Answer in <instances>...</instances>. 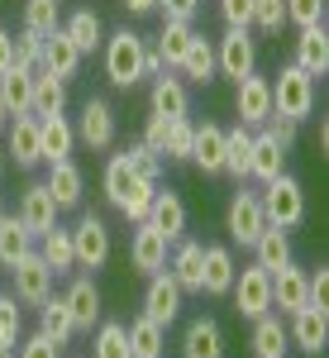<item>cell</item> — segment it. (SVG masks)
<instances>
[{
  "label": "cell",
  "mask_w": 329,
  "mask_h": 358,
  "mask_svg": "<svg viewBox=\"0 0 329 358\" xmlns=\"http://www.w3.org/2000/svg\"><path fill=\"white\" fill-rule=\"evenodd\" d=\"M0 215H5V206H0Z\"/></svg>",
  "instance_id": "be15d7a7"
},
{
  "label": "cell",
  "mask_w": 329,
  "mask_h": 358,
  "mask_svg": "<svg viewBox=\"0 0 329 358\" xmlns=\"http://www.w3.org/2000/svg\"><path fill=\"white\" fill-rule=\"evenodd\" d=\"M143 34L134 29H115L105 34V43H101V53H105V77L110 86H119V91H129V86L143 82Z\"/></svg>",
  "instance_id": "7a4b0ae2"
},
{
  "label": "cell",
  "mask_w": 329,
  "mask_h": 358,
  "mask_svg": "<svg viewBox=\"0 0 329 358\" xmlns=\"http://www.w3.org/2000/svg\"><path fill=\"white\" fill-rule=\"evenodd\" d=\"M10 277H15V301L20 306H43L48 296H53V268L38 258V248L29 253V258H20L15 268H10Z\"/></svg>",
  "instance_id": "9c48e42d"
},
{
  "label": "cell",
  "mask_w": 329,
  "mask_h": 358,
  "mask_svg": "<svg viewBox=\"0 0 329 358\" xmlns=\"http://www.w3.org/2000/svg\"><path fill=\"white\" fill-rule=\"evenodd\" d=\"M191 38H196V29L187 24V20H163V34H158L153 43H158V53H163L167 72L182 67V57H187V48H191Z\"/></svg>",
  "instance_id": "74e56055"
},
{
  "label": "cell",
  "mask_w": 329,
  "mask_h": 358,
  "mask_svg": "<svg viewBox=\"0 0 329 358\" xmlns=\"http://www.w3.org/2000/svg\"><path fill=\"white\" fill-rule=\"evenodd\" d=\"M72 234V258H77V268H105L110 263V229L101 215H82V220L67 229Z\"/></svg>",
  "instance_id": "ba28073f"
},
{
  "label": "cell",
  "mask_w": 329,
  "mask_h": 358,
  "mask_svg": "<svg viewBox=\"0 0 329 358\" xmlns=\"http://www.w3.org/2000/svg\"><path fill=\"white\" fill-rule=\"evenodd\" d=\"M167 124H172V120H163V115H148V124H143V143H148L153 153L167 148Z\"/></svg>",
  "instance_id": "11a10c76"
},
{
  "label": "cell",
  "mask_w": 329,
  "mask_h": 358,
  "mask_svg": "<svg viewBox=\"0 0 329 358\" xmlns=\"http://www.w3.org/2000/svg\"><path fill=\"white\" fill-rule=\"evenodd\" d=\"M72 148H77L72 120H67V115H38V153H43V163L72 158Z\"/></svg>",
  "instance_id": "44dd1931"
},
{
  "label": "cell",
  "mask_w": 329,
  "mask_h": 358,
  "mask_svg": "<svg viewBox=\"0 0 329 358\" xmlns=\"http://www.w3.org/2000/svg\"><path fill=\"white\" fill-rule=\"evenodd\" d=\"M224 29H253V0H219Z\"/></svg>",
  "instance_id": "816d5d0a"
},
{
  "label": "cell",
  "mask_w": 329,
  "mask_h": 358,
  "mask_svg": "<svg viewBox=\"0 0 329 358\" xmlns=\"http://www.w3.org/2000/svg\"><path fill=\"white\" fill-rule=\"evenodd\" d=\"M272 115L286 124H305L315 115V77H305L296 62H286L272 82Z\"/></svg>",
  "instance_id": "3957f363"
},
{
  "label": "cell",
  "mask_w": 329,
  "mask_h": 358,
  "mask_svg": "<svg viewBox=\"0 0 329 358\" xmlns=\"http://www.w3.org/2000/svg\"><path fill=\"white\" fill-rule=\"evenodd\" d=\"M200 253H205V244H200V239H187V234L172 244L167 273H172V282L182 287V296H200Z\"/></svg>",
  "instance_id": "2e32d148"
},
{
  "label": "cell",
  "mask_w": 329,
  "mask_h": 358,
  "mask_svg": "<svg viewBox=\"0 0 329 358\" xmlns=\"http://www.w3.org/2000/svg\"><path fill=\"white\" fill-rule=\"evenodd\" d=\"M148 224L163 234L167 244H177L187 234V201L177 192H153V206H148Z\"/></svg>",
  "instance_id": "7402d4cb"
},
{
  "label": "cell",
  "mask_w": 329,
  "mask_h": 358,
  "mask_svg": "<svg viewBox=\"0 0 329 358\" xmlns=\"http://www.w3.org/2000/svg\"><path fill=\"white\" fill-rule=\"evenodd\" d=\"M72 129H77V138H82L86 148H110V143H115V110H110L105 96H86L82 120H77Z\"/></svg>",
  "instance_id": "7c38bea8"
},
{
  "label": "cell",
  "mask_w": 329,
  "mask_h": 358,
  "mask_svg": "<svg viewBox=\"0 0 329 358\" xmlns=\"http://www.w3.org/2000/svg\"><path fill=\"white\" fill-rule=\"evenodd\" d=\"M291 349V339H286V325H282V315H258L253 320V354L258 358H286Z\"/></svg>",
  "instance_id": "836d02e7"
},
{
  "label": "cell",
  "mask_w": 329,
  "mask_h": 358,
  "mask_svg": "<svg viewBox=\"0 0 329 358\" xmlns=\"http://www.w3.org/2000/svg\"><path fill=\"white\" fill-rule=\"evenodd\" d=\"M67 110V82L53 72H34V115H62Z\"/></svg>",
  "instance_id": "60d3db41"
},
{
  "label": "cell",
  "mask_w": 329,
  "mask_h": 358,
  "mask_svg": "<svg viewBox=\"0 0 329 358\" xmlns=\"http://www.w3.org/2000/svg\"><path fill=\"white\" fill-rule=\"evenodd\" d=\"M34 310H38V334H48V339H53V344H67V339H72V315H67V301H62V296H48V301L43 306H34Z\"/></svg>",
  "instance_id": "ab89813d"
},
{
  "label": "cell",
  "mask_w": 329,
  "mask_h": 358,
  "mask_svg": "<svg viewBox=\"0 0 329 358\" xmlns=\"http://www.w3.org/2000/svg\"><path fill=\"white\" fill-rule=\"evenodd\" d=\"M91 358H134V354H129V334H124L119 320H101V325H96Z\"/></svg>",
  "instance_id": "b9f144b4"
},
{
  "label": "cell",
  "mask_w": 329,
  "mask_h": 358,
  "mask_svg": "<svg viewBox=\"0 0 329 358\" xmlns=\"http://www.w3.org/2000/svg\"><path fill=\"white\" fill-rule=\"evenodd\" d=\"M119 5H124L129 15H153V10H158V0H119Z\"/></svg>",
  "instance_id": "680465c9"
},
{
  "label": "cell",
  "mask_w": 329,
  "mask_h": 358,
  "mask_svg": "<svg viewBox=\"0 0 329 358\" xmlns=\"http://www.w3.org/2000/svg\"><path fill=\"white\" fill-rule=\"evenodd\" d=\"M24 339V306L15 296H0V349H15Z\"/></svg>",
  "instance_id": "bcb514c9"
},
{
  "label": "cell",
  "mask_w": 329,
  "mask_h": 358,
  "mask_svg": "<svg viewBox=\"0 0 329 358\" xmlns=\"http://www.w3.org/2000/svg\"><path fill=\"white\" fill-rule=\"evenodd\" d=\"M143 315H148V320H158L163 330L177 320V315H182V287L172 282V273H167V268L148 277V292H143Z\"/></svg>",
  "instance_id": "5bb4252c"
},
{
  "label": "cell",
  "mask_w": 329,
  "mask_h": 358,
  "mask_svg": "<svg viewBox=\"0 0 329 358\" xmlns=\"http://www.w3.org/2000/svg\"><path fill=\"white\" fill-rule=\"evenodd\" d=\"M38 57H43V38L29 34V29H20V34H15V48H10V67H15V72H38Z\"/></svg>",
  "instance_id": "f6af8a7d"
},
{
  "label": "cell",
  "mask_w": 329,
  "mask_h": 358,
  "mask_svg": "<svg viewBox=\"0 0 329 358\" xmlns=\"http://www.w3.org/2000/svg\"><path fill=\"white\" fill-rule=\"evenodd\" d=\"M10 48H15V34H10V29L0 24V77L10 72Z\"/></svg>",
  "instance_id": "6f0895ef"
},
{
  "label": "cell",
  "mask_w": 329,
  "mask_h": 358,
  "mask_svg": "<svg viewBox=\"0 0 329 358\" xmlns=\"http://www.w3.org/2000/svg\"><path fill=\"white\" fill-rule=\"evenodd\" d=\"M229 296H234V310H239L244 320L268 315V310H272V273H263L258 263L239 268V273H234V287H229Z\"/></svg>",
  "instance_id": "5b68a950"
},
{
  "label": "cell",
  "mask_w": 329,
  "mask_h": 358,
  "mask_svg": "<svg viewBox=\"0 0 329 358\" xmlns=\"http://www.w3.org/2000/svg\"><path fill=\"white\" fill-rule=\"evenodd\" d=\"M82 167L72 163V158H62V163H48V192H53L57 210H72V206H82Z\"/></svg>",
  "instance_id": "4316f807"
},
{
  "label": "cell",
  "mask_w": 329,
  "mask_h": 358,
  "mask_svg": "<svg viewBox=\"0 0 329 358\" xmlns=\"http://www.w3.org/2000/svg\"><path fill=\"white\" fill-rule=\"evenodd\" d=\"M286 24V0H253V29L258 34H282Z\"/></svg>",
  "instance_id": "c3c4849f"
},
{
  "label": "cell",
  "mask_w": 329,
  "mask_h": 358,
  "mask_svg": "<svg viewBox=\"0 0 329 358\" xmlns=\"http://www.w3.org/2000/svg\"><path fill=\"white\" fill-rule=\"evenodd\" d=\"M5 124H10V110H5V106H0V134H5Z\"/></svg>",
  "instance_id": "91938a15"
},
{
  "label": "cell",
  "mask_w": 329,
  "mask_h": 358,
  "mask_svg": "<svg viewBox=\"0 0 329 358\" xmlns=\"http://www.w3.org/2000/svg\"><path fill=\"white\" fill-rule=\"evenodd\" d=\"M62 34L77 43V53H96L101 43H105V24H101V15L96 10H72L67 20H62Z\"/></svg>",
  "instance_id": "1f68e13d"
},
{
  "label": "cell",
  "mask_w": 329,
  "mask_h": 358,
  "mask_svg": "<svg viewBox=\"0 0 329 358\" xmlns=\"http://www.w3.org/2000/svg\"><path fill=\"white\" fill-rule=\"evenodd\" d=\"M163 72H167V62L158 53V43H143V77H163Z\"/></svg>",
  "instance_id": "9f6ffc18"
},
{
  "label": "cell",
  "mask_w": 329,
  "mask_h": 358,
  "mask_svg": "<svg viewBox=\"0 0 329 358\" xmlns=\"http://www.w3.org/2000/svg\"><path fill=\"white\" fill-rule=\"evenodd\" d=\"M10 354H15V349H0V358H10Z\"/></svg>",
  "instance_id": "6125c7cd"
},
{
  "label": "cell",
  "mask_w": 329,
  "mask_h": 358,
  "mask_svg": "<svg viewBox=\"0 0 329 358\" xmlns=\"http://www.w3.org/2000/svg\"><path fill=\"white\" fill-rule=\"evenodd\" d=\"M177 77H182V82H196V86L215 82V43H210L205 34H196V38H191V48H187V57H182Z\"/></svg>",
  "instance_id": "f546056e"
},
{
  "label": "cell",
  "mask_w": 329,
  "mask_h": 358,
  "mask_svg": "<svg viewBox=\"0 0 329 358\" xmlns=\"http://www.w3.org/2000/svg\"><path fill=\"white\" fill-rule=\"evenodd\" d=\"M20 220H24V229L38 239V234H48L57 224V201H53V192H48V182H29L24 187V196H20V210H15Z\"/></svg>",
  "instance_id": "4fadbf2b"
},
{
  "label": "cell",
  "mask_w": 329,
  "mask_h": 358,
  "mask_svg": "<svg viewBox=\"0 0 329 358\" xmlns=\"http://www.w3.org/2000/svg\"><path fill=\"white\" fill-rule=\"evenodd\" d=\"M101 187H105V201L124 215L129 224H143L148 220V206H153V192H158V182H148V177H138L134 163L124 158V153H110L105 158V172H101Z\"/></svg>",
  "instance_id": "6da1fadb"
},
{
  "label": "cell",
  "mask_w": 329,
  "mask_h": 358,
  "mask_svg": "<svg viewBox=\"0 0 329 358\" xmlns=\"http://www.w3.org/2000/svg\"><path fill=\"white\" fill-rule=\"evenodd\" d=\"M62 301H67V315H72V330L86 334L91 325H101V287L91 282V277H77L67 292H62Z\"/></svg>",
  "instance_id": "ffe728a7"
},
{
  "label": "cell",
  "mask_w": 329,
  "mask_h": 358,
  "mask_svg": "<svg viewBox=\"0 0 329 358\" xmlns=\"http://www.w3.org/2000/svg\"><path fill=\"white\" fill-rule=\"evenodd\" d=\"M191 163L205 172V177H219L224 167V129L219 124H196V143H191Z\"/></svg>",
  "instance_id": "83f0119b"
},
{
  "label": "cell",
  "mask_w": 329,
  "mask_h": 358,
  "mask_svg": "<svg viewBox=\"0 0 329 358\" xmlns=\"http://www.w3.org/2000/svg\"><path fill=\"white\" fill-rule=\"evenodd\" d=\"M191 143H196V124L182 115V120H172V124H167L163 158H172V163H191Z\"/></svg>",
  "instance_id": "ee69618b"
},
{
  "label": "cell",
  "mask_w": 329,
  "mask_h": 358,
  "mask_svg": "<svg viewBox=\"0 0 329 358\" xmlns=\"http://www.w3.org/2000/svg\"><path fill=\"white\" fill-rule=\"evenodd\" d=\"M62 24V0H24V29L48 38L53 29Z\"/></svg>",
  "instance_id": "7bdbcfd3"
},
{
  "label": "cell",
  "mask_w": 329,
  "mask_h": 358,
  "mask_svg": "<svg viewBox=\"0 0 329 358\" xmlns=\"http://www.w3.org/2000/svg\"><path fill=\"white\" fill-rule=\"evenodd\" d=\"M253 263H258L263 273H277L282 263H291V239H286V229L268 224V229L253 239Z\"/></svg>",
  "instance_id": "e575fe53"
},
{
  "label": "cell",
  "mask_w": 329,
  "mask_h": 358,
  "mask_svg": "<svg viewBox=\"0 0 329 358\" xmlns=\"http://www.w3.org/2000/svg\"><path fill=\"white\" fill-rule=\"evenodd\" d=\"M148 115H163V120H182V115H191V91L182 77H153V91H148Z\"/></svg>",
  "instance_id": "ac0fdd59"
},
{
  "label": "cell",
  "mask_w": 329,
  "mask_h": 358,
  "mask_svg": "<svg viewBox=\"0 0 329 358\" xmlns=\"http://www.w3.org/2000/svg\"><path fill=\"white\" fill-rule=\"evenodd\" d=\"M286 339H291L296 349H305V354H325L329 310H320V306H301V310L291 315V325H286Z\"/></svg>",
  "instance_id": "e0dca14e"
},
{
  "label": "cell",
  "mask_w": 329,
  "mask_h": 358,
  "mask_svg": "<svg viewBox=\"0 0 329 358\" xmlns=\"http://www.w3.org/2000/svg\"><path fill=\"white\" fill-rule=\"evenodd\" d=\"M234 273H239L234 253L224 244H205V253H200V296H229Z\"/></svg>",
  "instance_id": "9a60e30c"
},
{
  "label": "cell",
  "mask_w": 329,
  "mask_h": 358,
  "mask_svg": "<svg viewBox=\"0 0 329 358\" xmlns=\"http://www.w3.org/2000/svg\"><path fill=\"white\" fill-rule=\"evenodd\" d=\"M286 24H325V0H286Z\"/></svg>",
  "instance_id": "681fc988"
},
{
  "label": "cell",
  "mask_w": 329,
  "mask_h": 358,
  "mask_svg": "<svg viewBox=\"0 0 329 358\" xmlns=\"http://www.w3.org/2000/svg\"><path fill=\"white\" fill-rule=\"evenodd\" d=\"M296 67H301L305 77H325L329 72V34L325 24H305L296 34V57H291Z\"/></svg>",
  "instance_id": "484cf974"
},
{
  "label": "cell",
  "mask_w": 329,
  "mask_h": 358,
  "mask_svg": "<svg viewBox=\"0 0 329 358\" xmlns=\"http://www.w3.org/2000/svg\"><path fill=\"white\" fill-rule=\"evenodd\" d=\"M34 248H38V258L53 268V277H62V273L77 268V258H72V234H67L62 224H53L48 234H38V244H34Z\"/></svg>",
  "instance_id": "8d00e7d4"
},
{
  "label": "cell",
  "mask_w": 329,
  "mask_h": 358,
  "mask_svg": "<svg viewBox=\"0 0 329 358\" xmlns=\"http://www.w3.org/2000/svg\"><path fill=\"white\" fill-rule=\"evenodd\" d=\"M182 358H224V330L215 315H196L182 334Z\"/></svg>",
  "instance_id": "cb8c5ba5"
},
{
  "label": "cell",
  "mask_w": 329,
  "mask_h": 358,
  "mask_svg": "<svg viewBox=\"0 0 329 358\" xmlns=\"http://www.w3.org/2000/svg\"><path fill=\"white\" fill-rule=\"evenodd\" d=\"M258 201H263L268 224H277V229H296V224L305 220V192H301V182H296L291 172L272 177V182L258 192Z\"/></svg>",
  "instance_id": "277c9868"
},
{
  "label": "cell",
  "mask_w": 329,
  "mask_h": 358,
  "mask_svg": "<svg viewBox=\"0 0 329 358\" xmlns=\"http://www.w3.org/2000/svg\"><path fill=\"white\" fill-rule=\"evenodd\" d=\"M234 110H239V124L244 129H263L268 120H272V82L268 77H258V72H248L244 82H234Z\"/></svg>",
  "instance_id": "30bf717a"
},
{
  "label": "cell",
  "mask_w": 329,
  "mask_h": 358,
  "mask_svg": "<svg viewBox=\"0 0 329 358\" xmlns=\"http://www.w3.org/2000/svg\"><path fill=\"white\" fill-rule=\"evenodd\" d=\"M0 177H5V143H0Z\"/></svg>",
  "instance_id": "94428289"
},
{
  "label": "cell",
  "mask_w": 329,
  "mask_h": 358,
  "mask_svg": "<svg viewBox=\"0 0 329 358\" xmlns=\"http://www.w3.org/2000/svg\"><path fill=\"white\" fill-rule=\"evenodd\" d=\"M124 334H129V354H134V358H163L167 330L158 325V320L138 315V320H129V325H124Z\"/></svg>",
  "instance_id": "d590c367"
},
{
  "label": "cell",
  "mask_w": 329,
  "mask_h": 358,
  "mask_svg": "<svg viewBox=\"0 0 329 358\" xmlns=\"http://www.w3.org/2000/svg\"><path fill=\"white\" fill-rule=\"evenodd\" d=\"M248 158H253V129L244 124H234V129H224V177H234V182H248Z\"/></svg>",
  "instance_id": "d6a6232c"
},
{
  "label": "cell",
  "mask_w": 329,
  "mask_h": 358,
  "mask_svg": "<svg viewBox=\"0 0 329 358\" xmlns=\"http://www.w3.org/2000/svg\"><path fill=\"white\" fill-rule=\"evenodd\" d=\"M158 15H163V20H187V24H191L196 15H200V0H158Z\"/></svg>",
  "instance_id": "db71d44e"
},
{
  "label": "cell",
  "mask_w": 329,
  "mask_h": 358,
  "mask_svg": "<svg viewBox=\"0 0 329 358\" xmlns=\"http://www.w3.org/2000/svg\"><path fill=\"white\" fill-rule=\"evenodd\" d=\"M282 172H286V148H282L268 129H258V134H253V158H248V182H263V187H268Z\"/></svg>",
  "instance_id": "d4e9b609"
},
{
  "label": "cell",
  "mask_w": 329,
  "mask_h": 358,
  "mask_svg": "<svg viewBox=\"0 0 329 358\" xmlns=\"http://www.w3.org/2000/svg\"><path fill=\"white\" fill-rule=\"evenodd\" d=\"M34 244H38V239L24 229V220H20V215H0V268H5V273H10L20 258H29V253H34Z\"/></svg>",
  "instance_id": "4dcf8cb0"
},
{
  "label": "cell",
  "mask_w": 329,
  "mask_h": 358,
  "mask_svg": "<svg viewBox=\"0 0 329 358\" xmlns=\"http://www.w3.org/2000/svg\"><path fill=\"white\" fill-rule=\"evenodd\" d=\"M124 158L134 163V172H138V177H148V182H163V153H153V148H148L143 138L124 148Z\"/></svg>",
  "instance_id": "7dc6e473"
},
{
  "label": "cell",
  "mask_w": 329,
  "mask_h": 358,
  "mask_svg": "<svg viewBox=\"0 0 329 358\" xmlns=\"http://www.w3.org/2000/svg\"><path fill=\"white\" fill-rule=\"evenodd\" d=\"M0 106L10 115H34V72H5L0 77Z\"/></svg>",
  "instance_id": "f35d334b"
},
{
  "label": "cell",
  "mask_w": 329,
  "mask_h": 358,
  "mask_svg": "<svg viewBox=\"0 0 329 358\" xmlns=\"http://www.w3.org/2000/svg\"><path fill=\"white\" fill-rule=\"evenodd\" d=\"M272 306L282 310V315H296L305 306V273L296 268V263H282L272 273Z\"/></svg>",
  "instance_id": "f1b7e54d"
},
{
  "label": "cell",
  "mask_w": 329,
  "mask_h": 358,
  "mask_svg": "<svg viewBox=\"0 0 329 358\" xmlns=\"http://www.w3.org/2000/svg\"><path fill=\"white\" fill-rule=\"evenodd\" d=\"M5 163L15 167H38L43 163V153H38V115H10V124H5Z\"/></svg>",
  "instance_id": "8fae6325"
},
{
  "label": "cell",
  "mask_w": 329,
  "mask_h": 358,
  "mask_svg": "<svg viewBox=\"0 0 329 358\" xmlns=\"http://www.w3.org/2000/svg\"><path fill=\"white\" fill-rule=\"evenodd\" d=\"M224 229H229V239L234 244L253 248V239L268 229V215H263V201L258 192H248L244 182H239V192L229 196V210H224Z\"/></svg>",
  "instance_id": "8992f818"
},
{
  "label": "cell",
  "mask_w": 329,
  "mask_h": 358,
  "mask_svg": "<svg viewBox=\"0 0 329 358\" xmlns=\"http://www.w3.org/2000/svg\"><path fill=\"white\" fill-rule=\"evenodd\" d=\"M38 72H53L57 82H72L77 72H82V53H77V43L62 34V24L43 38V57H38Z\"/></svg>",
  "instance_id": "d6986e66"
},
{
  "label": "cell",
  "mask_w": 329,
  "mask_h": 358,
  "mask_svg": "<svg viewBox=\"0 0 329 358\" xmlns=\"http://www.w3.org/2000/svg\"><path fill=\"white\" fill-rule=\"evenodd\" d=\"M129 263H134L143 277H153V273H163V268H167V239L148 220L138 224L134 239H129Z\"/></svg>",
  "instance_id": "603a6c76"
},
{
  "label": "cell",
  "mask_w": 329,
  "mask_h": 358,
  "mask_svg": "<svg viewBox=\"0 0 329 358\" xmlns=\"http://www.w3.org/2000/svg\"><path fill=\"white\" fill-rule=\"evenodd\" d=\"M15 358H62V344H53V339H48V334H24V339H20V354Z\"/></svg>",
  "instance_id": "f907efd6"
},
{
  "label": "cell",
  "mask_w": 329,
  "mask_h": 358,
  "mask_svg": "<svg viewBox=\"0 0 329 358\" xmlns=\"http://www.w3.org/2000/svg\"><path fill=\"white\" fill-rule=\"evenodd\" d=\"M215 72L229 82H244L248 72H258V43L248 38V29H224L215 43Z\"/></svg>",
  "instance_id": "52a82bcc"
},
{
  "label": "cell",
  "mask_w": 329,
  "mask_h": 358,
  "mask_svg": "<svg viewBox=\"0 0 329 358\" xmlns=\"http://www.w3.org/2000/svg\"><path fill=\"white\" fill-rule=\"evenodd\" d=\"M305 306H320V310H329V268L305 273Z\"/></svg>",
  "instance_id": "f5cc1de1"
}]
</instances>
